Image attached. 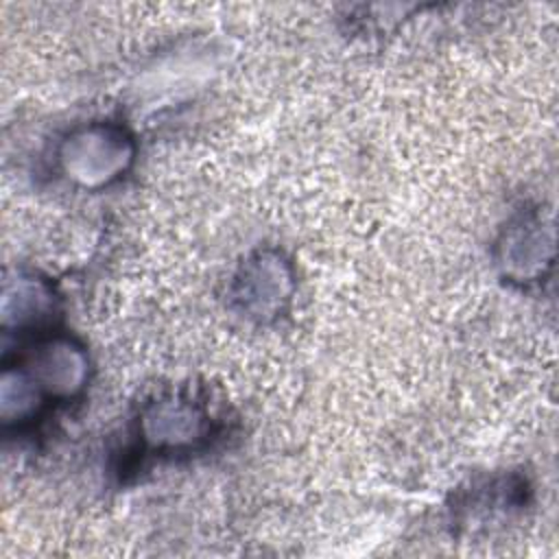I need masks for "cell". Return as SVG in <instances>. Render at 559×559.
Masks as SVG:
<instances>
[{"mask_svg":"<svg viewBox=\"0 0 559 559\" xmlns=\"http://www.w3.org/2000/svg\"><path fill=\"white\" fill-rule=\"evenodd\" d=\"M552 238L544 234V223L537 214L513 218L498 238L496 264L509 282H537L544 266L550 264Z\"/></svg>","mask_w":559,"mask_h":559,"instance_id":"cell-5","label":"cell"},{"mask_svg":"<svg viewBox=\"0 0 559 559\" xmlns=\"http://www.w3.org/2000/svg\"><path fill=\"white\" fill-rule=\"evenodd\" d=\"M135 162L131 131L111 120L72 127L55 148L57 173L81 190H103L129 173Z\"/></svg>","mask_w":559,"mask_h":559,"instance_id":"cell-1","label":"cell"},{"mask_svg":"<svg viewBox=\"0 0 559 559\" xmlns=\"http://www.w3.org/2000/svg\"><path fill=\"white\" fill-rule=\"evenodd\" d=\"M50 406L48 397L15 360H4L0 373V421L4 430H22L37 421Z\"/></svg>","mask_w":559,"mask_h":559,"instance_id":"cell-7","label":"cell"},{"mask_svg":"<svg viewBox=\"0 0 559 559\" xmlns=\"http://www.w3.org/2000/svg\"><path fill=\"white\" fill-rule=\"evenodd\" d=\"M295 293L293 264L275 249L251 253L229 284V306L240 317L269 323L280 319Z\"/></svg>","mask_w":559,"mask_h":559,"instance_id":"cell-3","label":"cell"},{"mask_svg":"<svg viewBox=\"0 0 559 559\" xmlns=\"http://www.w3.org/2000/svg\"><path fill=\"white\" fill-rule=\"evenodd\" d=\"M212 435L210 408L188 391L153 397L135 419V439L146 456L188 454L203 448Z\"/></svg>","mask_w":559,"mask_h":559,"instance_id":"cell-2","label":"cell"},{"mask_svg":"<svg viewBox=\"0 0 559 559\" xmlns=\"http://www.w3.org/2000/svg\"><path fill=\"white\" fill-rule=\"evenodd\" d=\"M17 362L35 380L50 404L79 397L90 380V356L83 343L63 332H39L17 354Z\"/></svg>","mask_w":559,"mask_h":559,"instance_id":"cell-4","label":"cell"},{"mask_svg":"<svg viewBox=\"0 0 559 559\" xmlns=\"http://www.w3.org/2000/svg\"><path fill=\"white\" fill-rule=\"evenodd\" d=\"M59 299L48 280L15 271L7 275L0 299V321L4 332L39 334L46 332L57 312Z\"/></svg>","mask_w":559,"mask_h":559,"instance_id":"cell-6","label":"cell"}]
</instances>
